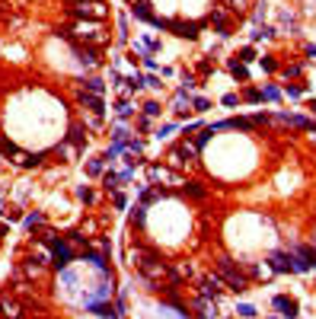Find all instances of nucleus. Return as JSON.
<instances>
[{"label": "nucleus", "mask_w": 316, "mask_h": 319, "mask_svg": "<svg viewBox=\"0 0 316 319\" xmlns=\"http://www.w3.org/2000/svg\"><path fill=\"white\" fill-rule=\"evenodd\" d=\"M70 38H83V42H90V45H106V32H102L99 23H80L77 29L67 32Z\"/></svg>", "instance_id": "1"}, {"label": "nucleus", "mask_w": 316, "mask_h": 319, "mask_svg": "<svg viewBox=\"0 0 316 319\" xmlns=\"http://www.w3.org/2000/svg\"><path fill=\"white\" fill-rule=\"evenodd\" d=\"M74 16H80V19H96V23H102V19L109 16V10H106V3H102V0H93L90 7H86V3H77V7H74Z\"/></svg>", "instance_id": "2"}, {"label": "nucleus", "mask_w": 316, "mask_h": 319, "mask_svg": "<svg viewBox=\"0 0 316 319\" xmlns=\"http://www.w3.org/2000/svg\"><path fill=\"white\" fill-rule=\"evenodd\" d=\"M51 265L54 268H67L70 258H74V249H70V243H61V239H51Z\"/></svg>", "instance_id": "3"}, {"label": "nucleus", "mask_w": 316, "mask_h": 319, "mask_svg": "<svg viewBox=\"0 0 316 319\" xmlns=\"http://www.w3.org/2000/svg\"><path fill=\"white\" fill-rule=\"evenodd\" d=\"M269 262H271L275 271H294V255L291 252H271Z\"/></svg>", "instance_id": "4"}, {"label": "nucleus", "mask_w": 316, "mask_h": 319, "mask_svg": "<svg viewBox=\"0 0 316 319\" xmlns=\"http://www.w3.org/2000/svg\"><path fill=\"white\" fill-rule=\"evenodd\" d=\"M166 29H173L179 38H195L198 35V26L195 23H173V19H166Z\"/></svg>", "instance_id": "5"}, {"label": "nucleus", "mask_w": 316, "mask_h": 319, "mask_svg": "<svg viewBox=\"0 0 316 319\" xmlns=\"http://www.w3.org/2000/svg\"><path fill=\"white\" fill-rule=\"evenodd\" d=\"M80 102H83V109H90L93 115H102V99L96 96V93H90V96H86V93H80Z\"/></svg>", "instance_id": "6"}, {"label": "nucleus", "mask_w": 316, "mask_h": 319, "mask_svg": "<svg viewBox=\"0 0 316 319\" xmlns=\"http://www.w3.org/2000/svg\"><path fill=\"white\" fill-rule=\"evenodd\" d=\"M16 163L26 166V169H32V166H39V163H42V153H19V150H16Z\"/></svg>", "instance_id": "7"}, {"label": "nucleus", "mask_w": 316, "mask_h": 319, "mask_svg": "<svg viewBox=\"0 0 316 319\" xmlns=\"http://www.w3.org/2000/svg\"><path fill=\"white\" fill-rule=\"evenodd\" d=\"M90 310L96 313V316H102V319H118V310H112L109 303H93Z\"/></svg>", "instance_id": "8"}, {"label": "nucleus", "mask_w": 316, "mask_h": 319, "mask_svg": "<svg viewBox=\"0 0 316 319\" xmlns=\"http://www.w3.org/2000/svg\"><path fill=\"white\" fill-rule=\"evenodd\" d=\"M275 306H278V310H284V316H297V303L287 300V297H275Z\"/></svg>", "instance_id": "9"}, {"label": "nucleus", "mask_w": 316, "mask_h": 319, "mask_svg": "<svg viewBox=\"0 0 316 319\" xmlns=\"http://www.w3.org/2000/svg\"><path fill=\"white\" fill-rule=\"evenodd\" d=\"M80 64H86V67H96V64H99V58H96V51H93V48H80Z\"/></svg>", "instance_id": "10"}, {"label": "nucleus", "mask_w": 316, "mask_h": 319, "mask_svg": "<svg viewBox=\"0 0 316 319\" xmlns=\"http://www.w3.org/2000/svg\"><path fill=\"white\" fill-rule=\"evenodd\" d=\"M205 294H208V297H217V294H221V278H217V274L205 278Z\"/></svg>", "instance_id": "11"}, {"label": "nucleus", "mask_w": 316, "mask_h": 319, "mask_svg": "<svg viewBox=\"0 0 316 319\" xmlns=\"http://www.w3.org/2000/svg\"><path fill=\"white\" fill-rule=\"evenodd\" d=\"M131 13L138 16V19H150V23H154V16H150V10H147V3H141V0H138V3H131Z\"/></svg>", "instance_id": "12"}, {"label": "nucleus", "mask_w": 316, "mask_h": 319, "mask_svg": "<svg viewBox=\"0 0 316 319\" xmlns=\"http://www.w3.org/2000/svg\"><path fill=\"white\" fill-rule=\"evenodd\" d=\"M185 195H192V198H205V189H201L198 182H185Z\"/></svg>", "instance_id": "13"}, {"label": "nucleus", "mask_w": 316, "mask_h": 319, "mask_svg": "<svg viewBox=\"0 0 316 319\" xmlns=\"http://www.w3.org/2000/svg\"><path fill=\"white\" fill-rule=\"evenodd\" d=\"M3 316H13V319H19V306H16V303H10V300H3Z\"/></svg>", "instance_id": "14"}, {"label": "nucleus", "mask_w": 316, "mask_h": 319, "mask_svg": "<svg viewBox=\"0 0 316 319\" xmlns=\"http://www.w3.org/2000/svg\"><path fill=\"white\" fill-rule=\"evenodd\" d=\"M102 182H106V189H109V191H112L118 182H122V175H115V173H106V175H102Z\"/></svg>", "instance_id": "15"}, {"label": "nucleus", "mask_w": 316, "mask_h": 319, "mask_svg": "<svg viewBox=\"0 0 316 319\" xmlns=\"http://www.w3.org/2000/svg\"><path fill=\"white\" fill-rule=\"evenodd\" d=\"M160 112H163V109H160V102H147V106H144V115H147V118H157Z\"/></svg>", "instance_id": "16"}, {"label": "nucleus", "mask_w": 316, "mask_h": 319, "mask_svg": "<svg viewBox=\"0 0 316 319\" xmlns=\"http://www.w3.org/2000/svg\"><path fill=\"white\" fill-rule=\"evenodd\" d=\"M86 175H102V160H93V163H86Z\"/></svg>", "instance_id": "17"}, {"label": "nucleus", "mask_w": 316, "mask_h": 319, "mask_svg": "<svg viewBox=\"0 0 316 319\" xmlns=\"http://www.w3.org/2000/svg\"><path fill=\"white\" fill-rule=\"evenodd\" d=\"M144 211H147V207H144V205H141V207H138V211H134V214H131V223H134V227H141V223H144V221H147V214H144Z\"/></svg>", "instance_id": "18"}, {"label": "nucleus", "mask_w": 316, "mask_h": 319, "mask_svg": "<svg viewBox=\"0 0 316 319\" xmlns=\"http://www.w3.org/2000/svg\"><path fill=\"white\" fill-rule=\"evenodd\" d=\"M118 118H122V122H128V118H131V106H128V102H118Z\"/></svg>", "instance_id": "19"}, {"label": "nucleus", "mask_w": 316, "mask_h": 319, "mask_svg": "<svg viewBox=\"0 0 316 319\" xmlns=\"http://www.w3.org/2000/svg\"><path fill=\"white\" fill-rule=\"evenodd\" d=\"M86 86H90V93H96V96H102V90H106V86H102V80H96V77H93V80H86Z\"/></svg>", "instance_id": "20"}, {"label": "nucleus", "mask_w": 316, "mask_h": 319, "mask_svg": "<svg viewBox=\"0 0 316 319\" xmlns=\"http://www.w3.org/2000/svg\"><path fill=\"white\" fill-rule=\"evenodd\" d=\"M0 153H7V157H16V144H13V141H0Z\"/></svg>", "instance_id": "21"}, {"label": "nucleus", "mask_w": 316, "mask_h": 319, "mask_svg": "<svg viewBox=\"0 0 316 319\" xmlns=\"http://www.w3.org/2000/svg\"><path fill=\"white\" fill-rule=\"evenodd\" d=\"M26 227H29V230L42 227V214H29V217H26Z\"/></svg>", "instance_id": "22"}, {"label": "nucleus", "mask_w": 316, "mask_h": 319, "mask_svg": "<svg viewBox=\"0 0 316 319\" xmlns=\"http://www.w3.org/2000/svg\"><path fill=\"white\" fill-rule=\"evenodd\" d=\"M163 191H141V201H144V205H150V201H154V198H160Z\"/></svg>", "instance_id": "23"}, {"label": "nucleus", "mask_w": 316, "mask_h": 319, "mask_svg": "<svg viewBox=\"0 0 316 319\" xmlns=\"http://www.w3.org/2000/svg\"><path fill=\"white\" fill-rule=\"evenodd\" d=\"M77 198H80V201H86V205H90V201H93V189H80V191H77Z\"/></svg>", "instance_id": "24"}, {"label": "nucleus", "mask_w": 316, "mask_h": 319, "mask_svg": "<svg viewBox=\"0 0 316 319\" xmlns=\"http://www.w3.org/2000/svg\"><path fill=\"white\" fill-rule=\"evenodd\" d=\"M230 70H233V77H246V67H243V64H237V61L230 64Z\"/></svg>", "instance_id": "25"}, {"label": "nucleus", "mask_w": 316, "mask_h": 319, "mask_svg": "<svg viewBox=\"0 0 316 319\" xmlns=\"http://www.w3.org/2000/svg\"><path fill=\"white\" fill-rule=\"evenodd\" d=\"M128 150H131V153H141V150H144V144H141V141H128Z\"/></svg>", "instance_id": "26"}, {"label": "nucleus", "mask_w": 316, "mask_h": 319, "mask_svg": "<svg viewBox=\"0 0 316 319\" xmlns=\"http://www.w3.org/2000/svg\"><path fill=\"white\" fill-rule=\"evenodd\" d=\"M0 233H7V223H0Z\"/></svg>", "instance_id": "27"}, {"label": "nucleus", "mask_w": 316, "mask_h": 319, "mask_svg": "<svg viewBox=\"0 0 316 319\" xmlns=\"http://www.w3.org/2000/svg\"><path fill=\"white\" fill-rule=\"evenodd\" d=\"M310 109H313V112H316V102H310Z\"/></svg>", "instance_id": "28"}, {"label": "nucleus", "mask_w": 316, "mask_h": 319, "mask_svg": "<svg viewBox=\"0 0 316 319\" xmlns=\"http://www.w3.org/2000/svg\"><path fill=\"white\" fill-rule=\"evenodd\" d=\"M313 246H316V233H313Z\"/></svg>", "instance_id": "29"}, {"label": "nucleus", "mask_w": 316, "mask_h": 319, "mask_svg": "<svg viewBox=\"0 0 316 319\" xmlns=\"http://www.w3.org/2000/svg\"><path fill=\"white\" fill-rule=\"evenodd\" d=\"M83 3H86V0H83Z\"/></svg>", "instance_id": "30"}]
</instances>
